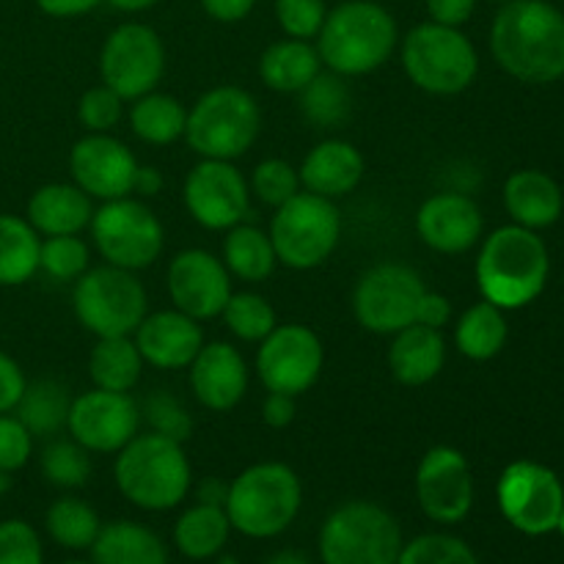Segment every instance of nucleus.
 I'll return each instance as SVG.
<instances>
[{
	"instance_id": "13",
	"label": "nucleus",
	"mask_w": 564,
	"mask_h": 564,
	"mask_svg": "<svg viewBox=\"0 0 564 564\" xmlns=\"http://www.w3.org/2000/svg\"><path fill=\"white\" fill-rule=\"evenodd\" d=\"M499 507L501 516L523 534L556 532L562 507L564 488L551 468L532 460H518L505 468L499 479Z\"/></svg>"
},
{
	"instance_id": "44",
	"label": "nucleus",
	"mask_w": 564,
	"mask_h": 564,
	"mask_svg": "<svg viewBox=\"0 0 564 564\" xmlns=\"http://www.w3.org/2000/svg\"><path fill=\"white\" fill-rule=\"evenodd\" d=\"M251 191L257 193L259 202L281 207L301 193V174L286 160H264L253 169Z\"/></svg>"
},
{
	"instance_id": "25",
	"label": "nucleus",
	"mask_w": 564,
	"mask_h": 564,
	"mask_svg": "<svg viewBox=\"0 0 564 564\" xmlns=\"http://www.w3.org/2000/svg\"><path fill=\"white\" fill-rule=\"evenodd\" d=\"M446 345L438 328L408 325L394 334L389 350V367L400 383L424 386L444 369Z\"/></svg>"
},
{
	"instance_id": "39",
	"label": "nucleus",
	"mask_w": 564,
	"mask_h": 564,
	"mask_svg": "<svg viewBox=\"0 0 564 564\" xmlns=\"http://www.w3.org/2000/svg\"><path fill=\"white\" fill-rule=\"evenodd\" d=\"M42 471L55 488H83L91 477V457H88L86 446H80L77 441L58 438L44 446Z\"/></svg>"
},
{
	"instance_id": "3",
	"label": "nucleus",
	"mask_w": 564,
	"mask_h": 564,
	"mask_svg": "<svg viewBox=\"0 0 564 564\" xmlns=\"http://www.w3.org/2000/svg\"><path fill=\"white\" fill-rule=\"evenodd\" d=\"M317 53L330 72L367 75L383 66L397 47V22L372 0H347L328 11L319 28Z\"/></svg>"
},
{
	"instance_id": "16",
	"label": "nucleus",
	"mask_w": 564,
	"mask_h": 564,
	"mask_svg": "<svg viewBox=\"0 0 564 564\" xmlns=\"http://www.w3.org/2000/svg\"><path fill=\"white\" fill-rule=\"evenodd\" d=\"M141 408L127 391L94 389L72 400L69 427L72 438L88 452H119L138 435Z\"/></svg>"
},
{
	"instance_id": "26",
	"label": "nucleus",
	"mask_w": 564,
	"mask_h": 564,
	"mask_svg": "<svg viewBox=\"0 0 564 564\" xmlns=\"http://www.w3.org/2000/svg\"><path fill=\"white\" fill-rule=\"evenodd\" d=\"M91 196L77 185H44L28 202V224L47 237L77 235L91 224Z\"/></svg>"
},
{
	"instance_id": "20",
	"label": "nucleus",
	"mask_w": 564,
	"mask_h": 564,
	"mask_svg": "<svg viewBox=\"0 0 564 564\" xmlns=\"http://www.w3.org/2000/svg\"><path fill=\"white\" fill-rule=\"evenodd\" d=\"M169 292L182 314L193 319H213L224 314L229 303L231 281L220 259L202 248H191L176 253L171 262Z\"/></svg>"
},
{
	"instance_id": "42",
	"label": "nucleus",
	"mask_w": 564,
	"mask_h": 564,
	"mask_svg": "<svg viewBox=\"0 0 564 564\" xmlns=\"http://www.w3.org/2000/svg\"><path fill=\"white\" fill-rule=\"evenodd\" d=\"M397 564H479L471 545L452 534H422L402 545Z\"/></svg>"
},
{
	"instance_id": "22",
	"label": "nucleus",
	"mask_w": 564,
	"mask_h": 564,
	"mask_svg": "<svg viewBox=\"0 0 564 564\" xmlns=\"http://www.w3.org/2000/svg\"><path fill=\"white\" fill-rule=\"evenodd\" d=\"M135 347L143 361L158 369L191 367L193 358L204 347V334L198 319L176 312H158L143 317L135 330Z\"/></svg>"
},
{
	"instance_id": "40",
	"label": "nucleus",
	"mask_w": 564,
	"mask_h": 564,
	"mask_svg": "<svg viewBox=\"0 0 564 564\" xmlns=\"http://www.w3.org/2000/svg\"><path fill=\"white\" fill-rule=\"evenodd\" d=\"M224 319L231 334L242 341H262L279 325L273 306L262 295H253V292L231 295L224 308Z\"/></svg>"
},
{
	"instance_id": "4",
	"label": "nucleus",
	"mask_w": 564,
	"mask_h": 564,
	"mask_svg": "<svg viewBox=\"0 0 564 564\" xmlns=\"http://www.w3.org/2000/svg\"><path fill=\"white\" fill-rule=\"evenodd\" d=\"M116 485L141 510L163 512L180 505L191 490V463L185 449L165 435H135L116 457Z\"/></svg>"
},
{
	"instance_id": "47",
	"label": "nucleus",
	"mask_w": 564,
	"mask_h": 564,
	"mask_svg": "<svg viewBox=\"0 0 564 564\" xmlns=\"http://www.w3.org/2000/svg\"><path fill=\"white\" fill-rule=\"evenodd\" d=\"M0 564H44L42 543L31 523H0Z\"/></svg>"
},
{
	"instance_id": "31",
	"label": "nucleus",
	"mask_w": 564,
	"mask_h": 564,
	"mask_svg": "<svg viewBox=\"0 0 564 564\" xmlns=\"http://www.w3.org/2000/svg\"><path fill=\"white\" fill-rule=\"evenodd\" d=\"M229 529L231 523L224 507L196 505L176 521L174 543L187 560H213L224 551L226 540H229Z\"/></svg>"
},
{
	"instance_id": "41",
	"label": "nucleus",
	"mask_w": 564,
	"mask_h": 564,
	"mask_svg": "<svg viewBox=\"0 0 564 564\" xmlns=\"http://www.w3.org/2000/svg\"><path fill=\"white\" fill-rule=\"evenodd\" d=\"M39 268L55 281H77L88 268V246L77 235L50 237L39 248Z\"/></svg>"
},
{
	"instance_id": "56",
	"label": "nucleus",
	"mask_w": 564,
	"mask_h": 564,
	"mask_svg": "<svg viewBox=\"0 0 564 564\" xmlns=\"http://www.w3.org/2000/svg\"><path fill=\"white\" fill-rule=\"evenodd\" d=\"M264 564H312V562H308L306 554H301V551L286 549V551H279V554L270 556Z\"/></svg>"
},
{
	"instance_id": "35",
	"label": "nucleus",
	"mask_w": 564,
	"mask_h": 564,
	"mask_svg": "<svg viewBox=\"0 0 564 564\" xmlns=\"http://www.w3.org/2000/svg\"><path fill=\"white\" fill-rule=\"evenodd\" d=\"M130 124L141 141L147 143H163L176 141L185 135L187 110L180 99L169 97V94H143L130 110Z\"/></svg>"
},
{
	"instance_id": "34",
	"label": "nucleus",
	"mask_w": 564,
	"mask_h": 564,
	"mask_svg": "<svg viewBox=\"0 0 564 564\" xmlns=\"http://www.w3.org/2000/svg\"><path fill=\"white\" fill-rule=\"evenodd\" d=\"M457 350L471 361H488L499 356L507 341V319L499 306L482 301L468 308L455 330Z\"/></svg>"
},
{
	"instance_id": "23",
	"label": "nucleus",
	"mask_w": 564,
	"mask_h": 564,
	"mask_svg": "<svg viewBox=\"0 0 564 564\" xmlns=\"http://www.w3.org/2000/svg\"><path fill=\"white\" fill-rule=\"evenodd\" d=\"M191 386L204 408L231 411L248 391V369L237 347L226 341L204 345L191 364Z\"/></svg>"
},
{
	"instance_id": "50",
	"label": "nucleus",
	"mask_w": 564,
	"mask_h": 564,
	"mask_svg": "<svg viewBox=\"0 0 564 564\" xmlns=\"http://www.w3.org/2000/svg\"><path fill=\"white\" fill-rule=\"evenodd\" d=\"M477 0H427V11L433 22L449 28H460L463 22L471 20Z\"/></svg>"
},
{
	"instance_id": "2",
	"label": "nucleus",
	"mask_w": 564,
	"mask_h": 564,
	"mask_svg": "<svg viewBox=\"0 0 564 564\" xmlns=\"http://www.w3.org/2000/svg\"><path fill=\"white\" fill-rule=\"evenodd\" d=\"M549 281V248L523 226H505L485 240L477 259V284L485 301L505 308L532 303Z\"/></svg>"
},
{
	"instance_id": "32",
	"label": "nucleus",
	"mask_w": 564,
	"mask_h": 564,
	"mask_svg": "<svg viewBox=\"0 0 564 564\" xmlns=\"http://www.w3.org/2000/svg\"><path fill=\"white\" fill-rule=\"evenodd\" d=\"M39 231L17 215H0V286L25 284L39 270Z\"/></svg>"
},
{
	"instance_id": "24",
	"label": "nucleus",
	"mask_w": 564,
	"mask_h": 564,
	"mask_svg": "<svg viewBox=\"0 0 564 564\" xmlns=\"http://www.w3.org/2000/svg\"><path fill=\"white\" fill-rule=\"evenodd\" d=\"M301 185L323 198H339L356 191L364 176V158L352 143L323 141L308 152L301 165Z\"/></svg>"
},
{
	"instance_id": "10",
	"label": "nucleus",
	"mask_w": 564,
	"mask_h": 564,
	"mask_svg": "<svg viewBox=\"0 0 564 564\" xmlns=\"http://www.w3.org/2000/svg\"><path fill=\"white\" fill-rule=\"evenodd\" d=\"M72 306L80 325L99 339L130 336L147 317V290L132 270L102 264L77 279Z\"/></svg>"
},
{
	"instance_id": "29",
	"label": "nucleus",
	"mask_w": 564,
	"mask_h": 564,
	"mask_svg": "<svg viewBox=\"0 0 564 564\" xmlns=\"http://www.w3.org/2000/svg\"><path fill=\"white\" fill-rule=\"evenodd\" d=\"M323 66L317 47H312L303 39H284L264 50L262 61H259V75H262L264 86L273 91L297 94L314 80V75Z\"/></svg>"
},
{
	"instance_id": "15",
	"label": "nucleus",
	"mask_w": 564,
	"mask_h": 564,
	"mask_svg": "<svg viewBox=\"0 0 564 564\" xmlns=\"http://www.w3.org/2000/svg\"><path fill=\"white\" fill-rule=\"evenodd\" d=\"M323 345L306 325H275L257 356L264 389L297 397L317 383L323 372Z\"/></svg>"
},
{
	"instance_id": "33",
	"label": "nucleus",
	"mask_w": 564,
	"mask_h": 564,
	"mask_svg": "<svg viewBox=\"0 0 564 564\" xmlns=\"http://www.w3.org/2000/svg\"><path fill=\"white\" fill-rule=\"evenodd\" d=\"M143 358L130 336H113L99 339V345L88 358V372L97 389L105 391H130L141 378Z\"/></svg>"
},
{
	"instance_id": "9",
	"label": "nucleus",
	"mask_w": 564,
	"mask_h": 564,
	"mask_svg": "<svg viewBox=\"0 0 564 564\" xmlns=\"http://www.w3.org/2000/svg\"><path fill=\"white\" fill-rule=\"evenodd\" d=\"M341 235V215L330 198L297 193L275 207L270 242L275 259L292 270H312L330 257Z\"/></svg>"
},
{
	"instance_id": "43",
	"label": "nucleus",
	"mask_w": 564,
	"mask_h": 564,
	"mask_svg": "<svg viewBox=\"0 0 564 564\" xmlns=\"http://www.w3.org/2000/svg\"><path fill=\"white\" fill-rule=\"evenodd\" d=\"M141 413L147 416L152 433L165 435V438L176 441V444H185L193 435V416L187 413V408L165 389L152 391V394L147 397V402H143Z\"/></svg>"
},
{
	"instance_id": "45",
	"label": "nucleus",
	"mask_w": 564,
	"mask_h": 564,
	"mask_svg": "<svg viewBox=\"0 0 564 564\" xmlns=\"http://www.w3.org/2000/svg\"><path fill=\"white\" fill-rule=\"evenodd\" d=\"M121 113H124V99L105 83L97 88H88L77 102V119L91 132L113 130L121 121Z\"/></svg>"
},
{
	"instance_id": "60",
	"label": "nucleus",
	"mask_w": 564,
	"mask_h": 564,
	"mask_svg": "<svg viewBox=\"0 0 564 564\" xmlns=\"http://www.w3.org/2000/svg\"><path fill=\"white\" fill-rule=\"evenodd\" d=\"M218 564H240V562H237V560H235V556H220V560H218Z\"/></svg>"
},
{
	"instance_id": "18",
	"label": "nucleus",
	"mask_w": 564,
	"mask_h": 564,
	"mask_svg": "<svg viewBox=\"0 0 564 564\" xmlns=\"http://www.w3.org/2000/svg\"><path fill=\"white\" fill-rule=\"evenodd\" d=\"M416 496L435 523H460L474 505V477L466 457L452 446H433L416 471Z\"/></svg>"
},
{
	"instance_id": "48",
	"label": "nucleus",
	"mask_w": 564,
	"mask_h": 564,
	"mask_svg": "<svg viewBox=\"0 0 564 564\" xmlns=\"http://www.w3.org/2000/svg\"><path fill=\"white\" fill-rule=\"evenodd\" d=\"M33 449V435L17 416L0 413V471H20Z\"/></svg>"
},
{
	"instance_id": "12",
	"label": "nucleus",
	"mask_w": 564,
	"mask_h": 564,
	"mask_svg": "<svg viewBox=\"0 0 564 564\" xmlns=\"http://www.w3.org/2000/svg\"><path fill=\"white\" fill-rule=\"evenodd\" d=\"M91 235L113 268H149L163 251V226L147 204L130 196L105 202L91 215Z\"/></svg>"
},
{
	"instance_id": "51",
	"label": "nucleus",
	"mask_w": 564,
	"mask_h": 564,
	"mask_svg": "<svg viewBox=\"0 0 564 564\" xmlns=\"http://www.w3.org/2000/svg\"><path fill=\"white\" fill-rule=\"evenodd\" d=\"M262 416L270 427L281 430L295 419V397L279 394V391H270L268 400L262 405Z\"/></svg>"
},
{
	"instance_id": "11",
	"label": "nucleus",
	"mask_w": 564,
	"mask_h": 564,
	"mask_svg": "<svg viewBox=\"0 0 564 564\" xmlns=\"http://www.w3.org/2000/svg\"><path fill=\"white\" fill-rule=\"evenodd\" d=\"M427 286L405 264H375L361 275L352 295L358 323L372 334H400L408 325H422Z\"/></svg>"
},
{
	"instance_id": "19",
	"label": "nucleus",
	"mask_w": 564,
	"mask_h": 564,
	"mask_svg": "<svg viewBox=\"0 0 564 564\" xmlns=\"http://www.w3.org/2000/svg\"><path fill=\"white\" fill-rule=\"evenodd\" d=\"M69 169L75 185L83 193L102 202L124 198L132 193L138 174V160L121 141L108 132H91L80 138L69 154Z\"/></svg>"
},
{
	"instance_id": "57",
	"label": "nucleus",
	"mask_w": 564,
	"mask_h": 564,
	"mask_svg": "<svg viewBox=\"0 0 564 564\" xmlns=\"http://www.w3.org/2000/svg\"><path fill=\"white\" fill-rule=\"evenodd\" d=\"M108 3L119 11H143L158 3V0H108Z\"/></svg>"
},
{
	"instance_id": "6",
	"label": "nucleus",
	"mask_w": 564,
	"mask_h": 564,
	"mask_svg": "<svg viewBox=\"0 0 564 564\" xmlns=\"http://www.w3.org/2000/svg\"><path fill=\"white\" fill-rule=\"evenodd\" d=\"M402 545L397 518L372 501L336 507L319 529V556L325 564H397Z\"/></svg>"
},
{
	"instance_id": "14",
	"label": "nucleus",
	"mask_w": 564,
	"mask_h": 564,
	"mask_svg": "<svg viewBox=\"0 0 564 564\" xmlns=\"http://www.w3.org/2000/svg\"><path fill=\"white\" fill-rule=\"evenodd\" d=\"M105 86L121 99H138L152 91L165 72V50L158 33L141 22H127L105 39L99 55Z\"/></svg>"
},
{
	"instance_id": "7",
	"label": "nucleus",
	"mask_w": 564,
	"mask_h": 564,
	"mask_svg": "<svg viewBox=\"0 0 564 564\" xmlns=\"http://www.w3.org/2000/svg\"><path fill=\"white\" fill-rule=\"evenodd\" d=\"M262 130L259 105L246 88L220 86L204 94L187 113V143L204 160L242 158Z\"/></svg>"
},
{
	"instance_id": "58",
	"label": "nucleus",
	"mask_w": 564,
	"mask_h": 564,
	"mask_svg": "<svg viewBox=\"0 0 564 564\" xmlns=\"http://www.w3.org/2000/svg\"><path fill=\"white\" fill-rule=\"evenodd\" d=\"M6 488H9V474H3V471H0V494H3Z\"/></svg>"
},
{
	"instance_id": "55",
	"label": "nucleus",
	"mask_w": 564,
	"mask_h": 564,
	"mask_svg": "<svg viewBox=\"0 0 564 564\" xmlns=\"http://www.w3.org/2000/svg\"><path fill=\"white\" fill-rule=\"evenodd\" d=\"M163 191V174L152 165H138L135 185H132V193H141V196H158Z\"/></svg>"
},
{
	"instance_id": "1",
	"label": "nucleus",
	"mask_w": 564,
	"mask_h": 564,
	"mask_svg": "<svg viewBox=\"0 0 564 564\" xmlns=\"http://www.w3.org/2000/svg\"><path fill=\"white\" fill-rule=\"evenodd\" d=\"M490 50L523 83L564 77V14L545 0H510L490 28Z\"/></svg>"
},
{
	"instance_id": "62",
	"label": "nucleus",
	"mask_w": 564,
	"mask_h": 564,
	"mask_svg": "<svg viewBox=\"0 0 564 564\" xmlns=\"http://www.w3.org/2000/svg\"><path fill=\"white\" fill-rule=\"evenodd\" d=\"M499 3H510V0H499Z\"/></svg>"
},
{
	"instance_id": "27",
	"label": "nucleus",
	"mask_w": 564,
	"mask_h": 564,
	"mask_svg": "<svg viewBox=\"0 0 564 564\" xmlns=\"http://www.w3.org/2000/svg\"><path fill=\"white\" fill-rule=\"evenodd\" d=\"M562 191L543 171H516L505 185V207L523 229H545L562 215Z\"/></svg>"
},
{
	"instance_id": "21",
	"label": "nucleus",
	"mask_w": 564,
	"mask_h": 564,
	"mask_svg": "<svg viewBox=\"0 0 564 564\" xmlns=\"http://www.w3.org/2000/svg\"><path fill=\"white\" fill-rule=\"evenodd\" d=\"M416 229L433 251L463 253L482 237V213L477 202L463 193H438L422 204Z\"/></svg>"
},
{
	"instance_id": "36",
	"label": "nucleus",
	"mask_w": 564,
	"mask_h": 564,
	"mask_svg": "<svg viewBox=\"0 0 564 564\" xmlns=\"http://www.w3.org/2000/svg\"><path fill=\"white\" fill-rule=\"evenodd\" d=\"M226 268L242 281H262L273 273L275 251L270 235H264L257 226H231L224 242Z\"/></svg>"
},
{
	"instance_id": "5",
	"label": "nucleus",
	"mask_w": 564,
	"mask_h": 564,
	"mask_svg": "<svg viewBox=\"0 0 564 564\" xmlns=\"http://www.w3.org/2000/svg\"><path fill=\"white\" fill-rule=\"evenodd\" d=\"M303 488L297 474L284 463H259L246 468L229 485L226 516L231 529L253 540L284 532L301 510Z\"/></svg>"
},
{
	"instance_id": "59",
	"label": "nucleus",
	"mask_w": 564,
	"mask_h": 564,
	"mask_svg": "<svg viewBox=\"0 0 564 564\" xmlns=\"http://www.w3.org/2000/svg\"><path fill=\"white\" fill-rule=\"evenodd\" d=\"M556 532H560V534H562V538H564V507H562V516H560V523H556Z\"/></svg>"
},
{
	"instance_id": "53",
	"label": "nucleus",
	"mask_w": 564,
	"mask_h": 564,
	"mask_svg": "<svg viewBox=\"0 0 564 564\" xmlns=\"http://www.w3.org/2000/svg\"><path fill=\"white\" fill-rule=\"evenodd\" d=\"M39 9L50 17H77L97 9L102 0H36Z\"/></svg>"
},
{
	"instance_id": "38",
	"label": "nucleus",
	"mask_w": 564,
	"mask_h": 564,
	"mask_svg": "<svg viewBox=\"0 0 564 564\" xmlns=\"http://www.w3.org/2000/svg\"><path fill=\"white\" fill-rule=\"evenodd\" d=\"M99 529H102V523H99V516L94 512V507L80 499H72V496L69 499H58L47 510L50 538L69 551L91 549Z\"/></svg>"
},
{
	"instance_id": "28",
	"label": "nucleus",
	"mask_w": 564,
	"mask_h": 564,
	"mask_svg": "<svg viewBox=\"0 0 564 564\" xmlns=\"http://www.w3.org/2000/svg\"><path fill=\"white\" fill-rule=\"evenodd\" d=\"M94 564H169V549L152 529L113 521L99 529L91 545Z\"/></svg>"
},
{
	"instance_id": "54",
	"label": "nucleus",
	"mask_w": 564,
	"mask_h": 564,
	"mask_svg": "<svg viewBox=\"0 0 564 564\" xmlns=\"http://www.w3.org/2000/svg\"><path fill=\"white\" fill-rule=\"evenodd\" d=\"M198 505H209V507H224L226 510V499H229V485L218 477H207L202 479V485L196 488Z\"/></svg>"
},
{
	"instance_id": "49",
	"label": "nucleus",
	"mask_w": 564,
	"mask_h": 564,
	"mask_svg": "<svg viewBox=\"0 0 564 564\" xmlns=\"http://www.w3.org/2000/svg\"><path fill=\"white\" fill-rule=\"evenodd\" d=\"M25 375H22L20 364L11 356L0 352V413L14 411L20 402L22 391H25Z\"/></svg>"
},
{
	"instance_id": "37",
	"label": "nucleus",
	"mask_w": 564,
	"mask_h": 564,
	"mask_svg": "<svg viewBox=\"0 0 564 564\" xmlns=\"http://www.w3.org/2000/svg\"><path fill=\"white\" fill-rule=\"evenodd\" d=\"M301 110L312 124L334 130L345 124L352 110V94L345 75L336 72H317L306 88H301Z\"/></svg>"
},
{
	"instance_id": "46",
	"label": "nucleus",
	"mask_w": 564,
	"mask_h": 564,
	"mask_svg": "<svg viewBox=\"0 0 564 564\" xmlns=\"http://www.w3.org/2000/svg\"><path fill=\"white\" fill-rule=\"evenodd\" d=\"M275 17L292 39H314L323 28L325 0H275Z\"/></svg>"
},
{
	"instance_id": "61",
	"label": "nucleus",
	"mask_w": 564,
	"mask_h": 564,
	"mask_svg": "<svg viewBox=\"0 0 564 564\" xmlns=\"http://www.w3.org/2000/svg\"><path fill=\"white\" fill-rule=\"evenodd\" d=\"M64 564H94V562H64Z\"/></svg>"
},
{
	"instance_id": "52",
	"label": "nucleus",
	"mask_w": 564,
	"mask_h": 564,
	"mask_svg": "<svg viewBox=\"0 0 564 564\" xmlns=\"http://www.w3.org/2000/svg\"><path fill=\"white\" fill-rule=\"evenodd\" d=\"M257 0H202L204 11L218 22H240L242 17L251 14Z\"/></svg>"
},
{
	"instance_id": "30",
	"label": "nucleus",
	"mask_w": 564,
	"mask_h": 564,
	"mask_svg": "<svg viewBox=\"0 0 564 564\" xmlns=\"http://www.w3.org/2000/svg\"><path fill=\"white\" fill-rule=\"evenodd\" d=\"M69 408L72 397L66 386L58 383V380L42 378L25 386L14 411L17 419L25 424L28 433L39 435V438H53L66 427Z\"/></svg>"
},
{
	"instance_id": "8",
	"label": "nucleus",
	"mask_w": 564,
	"mask_h": 564,
	"mask_svg": "<svg viewBox=\"0 0 564 564\" xmlns=\"http://www.w3.org/2000/svg\"><path fill=\"white\" fill-rule=\"evenodd\" d=\"M402 66L424 91L460 94L477 77L479 58L466 33L438 22H424L402 42Z\"/></svg>"
},
{
	"instance_id": "17",
	"label": "nucleus",
	"mask_w": 564,
	"mask_h": 564,
	"mask_svg": "<svg viewBox=\"0 0 564 564\" xmlns=\"http://www.w3.org/2000/svg\"><path fill=\"white\" fill-rule=\"evenodd\" d=\"M185 207L204 229H231L248 218V185L229 160H202L185 180Z\"/></svg>"
}]
</instances>
